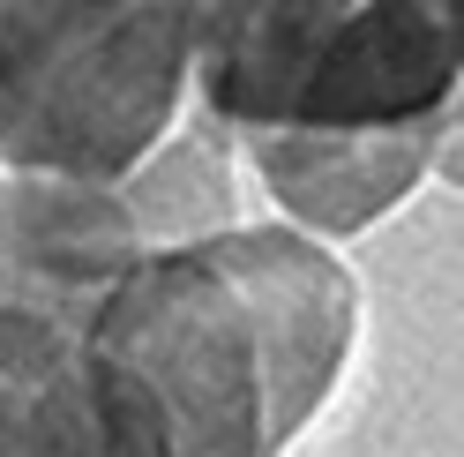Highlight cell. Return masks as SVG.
<instances>
[{"label": "cell", "instance_id": "7a4b0ae2", "mask_svg": "<svg viewBox=\"0 0 464 457\" xmlns=\"http://www.w3.org/2000/svg\"><path fill=\"white\" fill-rule=\"evenodd\" d=\"M450 8H195L188 83L232 135H397L457 105Z\"/></svg>", "mask_w": 464, "mask_h": 457}, {"label": "cell", "instance_id": "6da1fadb", "mask_svg": "<svg viewBox=\"0 0 464 457\" xmlns=\"http://www.w3.org/2000/svg\"><path fill=\"white\" fill-rule=\"evenodd\" d=\"M353 337V270L293 225L150 248L75 330V457H285L330 405Z\"/></svg>", "mask_w": 464, "mask_h": 457}, {"label": "cell", "instance_id": "3957f363", "mask_svg": "<svg viewBox=\"0 0 464 457\" xmlns=\"http://www.w3.org/2000/svg\"><path fill=\"white\" fill-rule=\"evenodd\" d=\"M195 8H0V180L121 188L188 98Z\"/></svg>", "mask_w": 464, "mask_h": 457}, {"label": "cell", "instance_id": "277c9868", "mask_svg": "<svg viewBox=\"0 0 464 457\" xmlns=\"http://www.w3.org/2000/svg\"><path fill=\"white\" fill-rule=\"evenodd\" d=\"M450 128V121H442ZM442 128H397V135H255V173L285 210L307 225V240H344L367 218L404 203L434 151Z\"/></svg>", "mask_w": 464, "mask_h": 457}]
</instances>
